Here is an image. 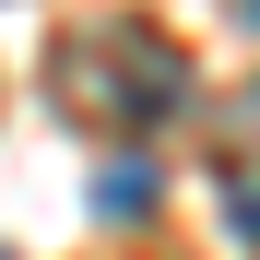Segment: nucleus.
Returning a JSON list of instances; mask_svg holds the SVG:
<instances>
[{
    "instance_id": "obj_1",
    "label": "nucleus",
    "mask_w": 260,
    "mask_h": 260,
    "mask_svg": "<svg viewBox=\"0 0 260 260\" xmlns=\"http://www.w3.org/2000/svg\"><path fill=\"white\" fill-rule=\"evenodd\" d=\"M48 107L59 130H83V142H142V130H166L189 107V48L166 24H71L59 48H48Z\"/></svg>"
},
{
    "instance_id": "obj_2",
    "label": "nucleus",
    "mask_w": 260,
    "mask_h": 260,
    "mask_svg": "<svg viewBox=\"0 0 260 260\" xmlns=\"http://www.w3.org/2000/svg\"><path fill=\"white\" fill-rule=\"evenodd\" d=\"M95 213H107V225L154 213V166H107V178H95Z\"/></svg>"
},
{
    "instance_id": "obj_3",
    "label": "nucleus",
    "mask_w": 260,
    "mask_h": 260,
    "mask_svg": "<svg viewBox=\"0 0 260 260\" xmlns=\"http://www.w3.org/2000/svg\"><path fill=\"white\" fill-rule=\"evenodd\" d=\"M0 260H12V248H0Z\"/></svg>"
},
{
    "instance_id": "obj_4",
    "label": "nucleus",
    "mask_w": 260,
    "mask_h": 260,
    "mask_svg": "<svg viewBox=\"0 0 260 260\" xmlns=\"http://www.w3.org/2000/svg\"><path fill=\"white\" fill-rule=\"evenodd\" d=\"M248 12H260V0H248Z\"/></svg>"
}]
</instances>
